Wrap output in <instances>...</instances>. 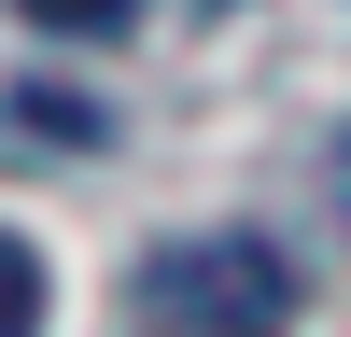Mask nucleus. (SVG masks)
<instances>
[{"label": "nucleus", "mask_w": 351, "mask_h": 337, "mask_svg": "<svg viewBox=\"0 0 351 337\" xmlns=\"http://www.w3.org/2000/svg\"><path fill=\"white\" fill-rule=\"evenodd\" d=\"M141 323L155 337H281L295 323V253L253 225H197L141 267Z\"/></svg>", "instance_id": "obj_1"}, {"label": "nucleus", "mask_w": 351, "mask_h": 337, "mask_svg": "<svg viewBox=\"0 0 351 337\" xmlns=\"http://www.w3.org/2000/svg\"><path fill=\"white\" fill-rule=\"evenodd\" d=\"M0 337H43V253L0 225Z\"/></svg>", "instance_id": "obj_2"}, {"label": "nucleus", "mask_w": 351, "mask_h": 337, "mask_svg": "<svg viewBox=\"0 0 351 337\" xmlns=\"http://www.w3.org/2000/svg\"><path fill=\"white\" fill-rule=\"evenodd\" d=\"M28 14H71V28H127V0H28Z\"/></svg>", "instance_id": "obj_3"}]
</instances>
